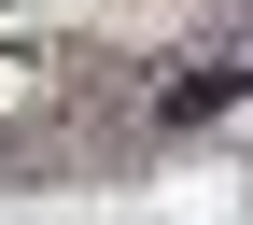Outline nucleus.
I'll return each mask as SVG.
<instances>
[{
	"label": "nucleus",
	"mask_w": 253,
	"mask_h": 225,
	"mask_svg": "<svg viewBox=\"0 0 253 225\" xmlns=\"http://www.w3.org/2000/svg\"><path fill=\"white\" fill-rule=\"evenodd\" d=\"M239 85H253V43H211V56H169V85H155L141 113H155V127H211Z\"/></svg>",
	"instance_id": "1"
}]
</instances>
